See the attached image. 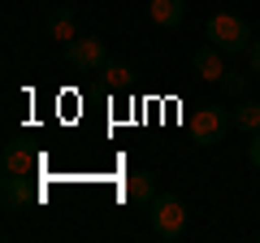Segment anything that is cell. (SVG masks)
<instances>
[{
  "label": "cell",
  "instance_id": "cell-1",
  "mask_svg": "<svg viewBox=\"0 0 260 243\" xmlns=\"http://www.w3.org/2000/svg\"><path fill=\"white\" fill-rule=\"evenodd\" d=\"M204 35H208V44L221 48L225 56H239V52H247V48H251L247 22L234 18V13H213V18H208V26H204Z\"/></svg>",
  "mask_w": 260,
  "mask_h": 243
},
{
  "label": "cell",
  "instance_id": "cell-2",
  "mask_svg": "<svg viewBox=\"0 0 260 243\" xmlns=\"http://www.w3.org/2000/svg\"><path fill=\"white\" fill-rule=\"evenodd\" d=\"M230 126H234V109H221V104H200L191 113V135L200 148H217L230 135Z\"/></svg>",
  "mask_w": 260,
  "mask_h": 243
},
{
  "label": "cell",
  "instance_id": "cell-3",
  "mask_svg": "<svg viewBox=\"0 0 260 243\" xmlns=\"http://www.w3.org/2000/svg\"><path fill=\"white\" fill-rule=\"evenodd\" d=\"M182 230H186V204L174 196V191L156 196L152 200V234L174 243V239H182Z\"/></svg>",
  "mask_w": 260,
  "mask_h": 243
},
{
  "label": "cell",
  "instance_id": "cell-4",
  "mask_svg": "<svg viewBox=\"0 0 260 243\" xmlns=\"http://www.w3.org/2000/svg\"><path fill=\"white\" fill-rule=\"evenodd\" d=\"M104 61H109V48H104V39H95V35L70 39V44H65V66L74 70V74H100Z\"/></svg>",
  "mask_w": 260,
  "mask_h": 243
},
{
  "label": "cell",
  "instance_id": "cell-5",
  "mask_svg": "<svg viewBox=\"0 0 260 243\" xmlns=\"http://www.w3.org/2000/svg\"><path fill=\"white\" fill-rule=\"evenodd\" d=\"M30 204H44V191L35 187L30 174H5V208L18 213V208H30Z\"/></svg>",
  "mask_w": 260,
  "mask_h": 243
},
{
  "label": "cell",
  "instance_id": "cell-6",
  "mask_svg": "<svg viewBox=\"0 0 260 243\" xmlns=\"http://www.w3.org/2000/svg\"><path fill=\"white\" fill-rule=\"evenodd\" d=\"M121 196H126L130 204L152 208V200H156L160 191H156V178H152L148 169H135V174H126V178H121Z\"/></svg>",
  "mask_w": 260,
  "mask_h": 243
},
{
  "label": "cell",
  "instance_id": "cell-7",
  "mask_svg": "<svg viewBox=\"0 0 260 243\" xmlns=\"http://www.w3.org/2000/svg\"><path fill=\"white\" fill-rule=\"evenodd\" d=\"M0 165H5V174H35L39 157H35V148H26V143H5Z\"/></svg>",
  "mask_w": 260,
  "mask_h": 243
},
{
  "label": "cell",
  "instance_id": "cell-8",
  "mask_svg": "<svg viewBox=\"0 0 260 243\" xmlns=\"http://www.w3.org/2000/svg\"><path fill=\"white\" fill-rule=\"evenodd\" d=\"M195 74L208 78V83H221V74H225V52H221V48H213V44H204L200 52H195Z\"/></svg>",
  "mask_w": 260,
  "mask_h": 243
},
{
  "label": "cell",
  "instance_id": "cell-9",
  "mask_svg": "<svg viewBox=\"0 0 260 243\" xmlns=\"http://www.w3.org/2000/svg\"><path fill=\"white\" fill-rule=\"evenodd\" d=\"M44 31H48L52 39H61V44H70V39H78V18L61 5V9H52V13L44 18Z\"/></svg>",
  "mask_w": 260,
  "mask_h": 243
},
{
  "label": "cell",
  "instance_id": "cell-10",
  "mask_svg": "<svg viewBox=\"0 0 260 243\" xmlns=\"http://www.w3.org/2000/svg\"><path fill=\"white\" fill-rule=\"evenodd\" d=\"M148 13L156 26H178L186 18V0H148Z\"/></svg>",
  "mask_w": 260,
  "mask_h": 243
},
{
  "label": "cell",
  "instance_id": "cell-11",
  "mask_svg": "<svg viewBox=\"0 0 260 243\" xmlns=\"http://www.w3.org/2000/svg\"><path fill=\"white\" fill-rule=\"evenodd\" d=\"M234 126L247 131V135H256L260 131V104L256 100H239V104H234Z\"/></svg>",
  "mask_w": 260,
  "mask_h": 243
},
{
  "label": "cell",
  "instance_id": "cell-12",
  "mask_svg": "<svg viewBox=\"0 0 260 243\" xmlns=\"http://www.w3.org/2000/svg\"><path fill=\"white\" fill-rule=\"evenodd\" d=\"M100 74H104V83H109V87H126L130 83V66L121 61V56H109Z\"/></svg>",
  "mask_w": 260,
  "mask_h": 243
},
{
  "label": "cell",
  "instance_id": "cell-13",
  "mask_svg": "<svg viewBox=\"0 0 260 243\" xmlns=\"http://www.w3.org/2000/svg\"><path fill=\"white\" fill-rule=\"evenodd\" d=\"M221 92L225 96H243V92H247V78L234 74V70H225V74H221Z\"/></svg>",
  "mask_w": 260,
  "mask_h": 243
},
{
  "label": "cell",
  "instance_id": "cell-14",
  "mask_svg": "<svg viewBox=\"0 0 260 243\" xmlns=\"http://www.w3.org/2000/svg\"><path fill=\"white\" fill-rule=\"evenodd\" d=\"M247 66H251V74L260 78V39H251V48H247Z\"/></svg>",
  "mask_w": 260,
  "mask_h": 243
},
{
  "label": "cell",
  "instance_id": "cell-15",
  "mask_svg": "<svg viewBox=\"0 0 260 243\" xmlns=\"http://www.w3.org/2000/svg\"><path fill=\"white\" fill-rule=\"evenodd\" d=\"M247 161H251V165L260 169V131L251 135V143H247Z\"/></svg>",
  "mask_w": 260,
  "mask_h": 243
},
{
  "label": "cell",
  "instance_id": "cell-16",
  "mask_svg": "<svg viewBox=\"0 0 260 243\" xmlns=\"http://www.w3.org/2000/svg\"><path fill=\"white\" fill-rule=\"evenodd\" d=\"M44 5H52V0H44Z\"/></svg>",
  "mask_w": 260,
  "mask_h": 243
}]
</instances>
